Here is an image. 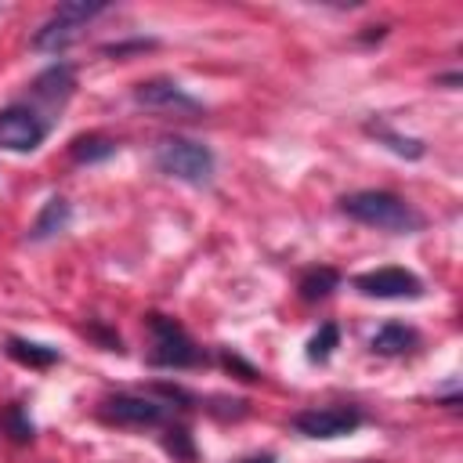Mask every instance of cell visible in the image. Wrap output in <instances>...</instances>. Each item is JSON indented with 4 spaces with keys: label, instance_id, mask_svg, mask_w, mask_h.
<instances>
[{
    "label": "cell",
    "instance_id": "1",
    "mask_svg": "<svg viewBox=\"0 0 463 463\" xmlns=\"http://www.w3.org/2000/svg\"><path fill=\"white\" fill-rule=\"evenodd\" d=\"M340 210L369 228H380V232H398V235H409V232H420L423 228V213L412 210L402 195L394 192H380V188H365V192H351L340 199Z\"/></svg>",
    "mask_w": 463,
    "mask_h": 463
},
{
    "label": "cell",
    "instance_id": "2",
    "mask_svg": "<svg viewBox=\"0 0 463 463\" xmlns=\"http://www.w3.org/2000/svg\"><path fill=\"white\" fill-rule=\"evenodd\" d=\"M101 11H109L105 0H65L51 11V18L36 29L33 36V47L43 51V54H61L69 43L80 40V33L87 29L90 18H98Z\"/></svg>",
    "mask_w": 463,
    "mask_h": 463
},
{
    "label": "cell",
    "instance_id": "3",
    "mask_svg": "<svg viewBox=\"0 0 463 463\" xmlns=\"http://www.w3.org/2000/svg\"><path fill=\"white\" fill-rule=\"evenodd\" d=\"M152 159L166 177H177L188 184H210L213 177V152L192 137H163Z\"/></svg>",
    "mask_w": 463,
    "mask_h": 463
},
{
    "label": "cell",
    "instance_id": "4",
    "mask_svg": "<svg viewBox=\"0 0 463 463\" xmlns=\"http://www.w3.org/2000/svg\"><path fill=\"white\" fill-rule=\"evenodd\" d=\"M148 329H152V351L148 362L159 369H192L203 362V351L192 344V336L166 315H148Z\"/></svg>",
    "mask_w": 463,
    "mask_h": 463
},
{
    "label": "cell",
    "instance_id": "5",
    "mask_svg": "<svg viewBox=\"0 0 463 463\" xmlns=\"http://www.w3.org/2000/svg\"><path fill=\"white\" fill-rule=\"evenodd\" d=\"M354 289L376 300H416L423 293V282L409 268H376V271L354 275Z\"/></svg>",
    "mask_w": 463,
    "mask_h": 463
},
{
    "label": "cell",
    "instance_id": "6",
    "mask_svg": "<svg viewBox=\"0 0 463 463\" xmlns=\"http://www.w3.org/2000/svg\"><path fill=\"white\" fill-rule=\"evenodd\" d=\"M47 137V123L25 109V105H7L0 109V148L4 152H33Z\"/></svg>",
    "mask_w": 463,
    "mask_h": 463
},
{
    "label": "cell",
    "instance_id": "7",
    "mask_svg": "<svg viewBox=\"0 0 463 463\" xmlns=\"http://www.w3.org/2000/svg\"><path fill=\"white\" fill-rule=\"evenodd\" d=\"M293 427L304 438H344L362 427V412L351 405H318L293 416Z\"/></svg>",
    "mask_w": 463,
    "mask_h": 463
},
{
    "label": "cell",
    "instance_id": "8",
    "mask_svg": "<svg viewBox=\"0 0 463 463\" xmlns=\"http://www.w3.org/2000/svg\"><path fill=\"white\" fill-rule=\"evenodd\" d=\"M101 412H105V420H112L119 427H156L166 416V409L145 394H112V398H105Z\"/></svg>",
    "mask_w": 463,
    "mask_h": 463
},
{
    "label": "cell",
    "instance_id": "9",
    "mask_svg": "<svg viewBox=\"0 0 463 463\" xmlns=\"http://www.w3.org/2000/svg\"><path fill=\"white\" fill-rule=\"evenodd\" d=\"M134 101H137V105H148V109H159V112H174V116L203 112V105H199L192 94H184L177 83H170V80H148V83H137Z\"/></svg>",
    "mask_w": 463,
    "mask_h": 463
},
{
    "label": "cell",
    "instance_id": "10",
    "mask_svg": "<svg viewBox=\"0 0 463 463\" xmlns=\"http://www.w3.org/2000/svg\"><path fill=\"white\" fill-rule=\"evenodd\" d=\"M69 217H72V210H69V203L61 199V195H51L47 203H43V210L36 213V221H33V239L36 242H43V239H51V235H58V232H65L69 228Z\"/></svg>",
    "mask_w": 463,
    "mask_h": 463
},
{
    "label": "cell",
    "instance_id": "11",
    "mask_svg": "<svg viewBox=\"0 0 463 463\" xmlns=\"http://www.w3.org/2000/svg\"><path fill=\"white\" fill-rule=\"evenodd\" d=\"M72 87H76V76L69 65H51L33 80V94L47 98V101H65L72 94Z\"/></svg>",
    "mask_w": 463,
    "mask_h": 463
},
{
    "label": "cell",
    "instance_id": "12",
    "mask_svg": "<svg viewBox=\"0 0 463 463\" xmlns=\"http://www.w3.org/2000/svg\"><path fill=\"white\" fill-rule=\"evenodd\" d=\"M7 354H11L14 362L29 365V369H47V365H54V362L61 358L54 347L33 344V340H22V336H11V340H7Z\"/></svg>",
    "mask_w": 463,
    "mask_h": 463
},
{
    "label": "cell",
    "instance_id": "13",
    "mask_svg": "<svg viewBox=\"0 0 463 463\" xmlns=\"http://www.w3.org/2000/svg\"><path fill=\"white\" fill-rule=\"evenodd\" d=\"M412 344H416V333L402 322H387L373 333V351L376 354H405Z\"/></svg>",
    "mask_w": 463,
    "mask_h": 463
},
{
    "label": "cell",
    "instance_id": "14",
    "mask_svg": "<svg viewBox=\"0 0 463 463\" xmlns=\"http://www.w3.org/2000/svg\"><path fill=\"white\" fill-rule=\"evenodd\" d=\"M116 152V141H109V137H101V134H80L72 145H69V156L76 159V163H101V159H109Z\"/></svg>",
    "mask_w": 463,
    "mask_h": 463
},
{
    "label": "cell",
    "instance_id": "15",
    "mask_svg": "<svg viewBox=\"0 0 463 463\" xmlns=\"http://www.w3.org/2000/svg\"><path fill=\"white\" fill-rule=\"evenodd\" d=\"M336 286H340V275H336L333 268H311V271H304L300 282H297V289H300L304 300H322V297H329Z\"/></svg>",
    "mask_w": 463,
    "mask_h": 463
},
{
    "label": "cell",
    "instance_id": "16",
    "mask_svg": "<svg viewBox=\"0 0 463 463\" xmlns=\"http://www.w3.org/2000/svg\"><path fill=\"white\" fill-rule=\"evenodd\" d=\"M369 134L380 137L391 152H398V156H405V159H420V156H423V141H420V137H402V134L391 130L387 123H369Z\"/></svg>",
    "mask_w": 463,
    "mask_h": 463
},
{
    "label": "cell",
    "instance_id": "17",
    "mask_svg": "<svg viewBox=\"0 0 463 463\" xmlns=\"http://www.w3.org/2000/svg\"><path fill=\"white\" fill-rule=\"evenodd\" d=\"M336 344H340V329H336L333 322H326V326H318V333L307 340V358H311V362H326Z\"/></svg>",
    "mask_w": 463,
    "mask_h": 463
},
{
    "label": "cell",
    "instance_id": "18",
    "mask_svg": "<svg viewBox=\"0 0 463 463\" xmlns=\"http://www.w3.org/2000/svg\"><path fill=\"white\" fill-rule=\"evenodd\" d=\"M0 423H4V427L11 430V438H18V441H29V438H33V420L25 416L22 405H7L4 416H0Z\"/></svg>",
    "mask_w": 463,
    "mask_h": 463
},
{
    "label": "cell",
    "instance_id": "19",
    "mask_svg": "<svg viewBox=\"0 0 463 463\" xmlns=\"http://www.w3.org/2000/svg\"><path fill=\"white\" fill-rule=\"evenodd\" d=\"M166 452H170V456H177L181 463H192V459H195V449H192V434H188L184 427H174V430H166Z\"/></svg>",
    "mask_w": 463,
    "mask_h": 463
},
{
    "label": "cell",
    "instance_id": "20",
    "mask_svg": "<svg viewBox=\"0 0 463 463\" xmlns=\"http://www.w3.org/2000/svg\"><path fill=\"white\" fill-rule=\"evenodd\" d=\"M141 47H152V40H137V43H112V47H105V54H127V51H141Z\"/></svg>",
    "mask_w": 463,
    "mask_h": 463
},
{
    "label": "cell",
    "instance_id": "21",
    "mask_svg": "<svg viewBox=\"0 0 463 463\" xmlns=\"http://www.w3.org/2000/svg\"><path fill=\"white\" fill-rule=\"evenodd\" d=\"M239 463H275V456L264 452V456H246V459H239Z\"/></svg>",
    "mask_w": 463,
    "mask_h": 463
}]
</instances>
